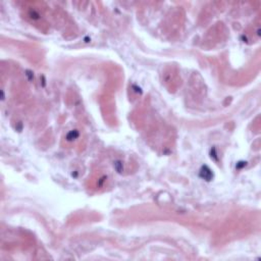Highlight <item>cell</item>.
I'll use <instances>...</instances> for the list:
<instances>
[{"mask_svg": "<svg viewBox=\"0 0 261 261\" xmlns=\"http://www.w3.org/2000/svg\"><path fill=\"white\" fill-rule=\"evenodd\" d=\"M200 176L206 180H210L212 178V176H213V174H212L211 170L209 169L208 166H203L201 168V171H200Z\"/></svg>", "mask_w": 261, "mask_h": 261, "instance_id": "6da1fadb", "label": "cell"}, {"mask_svg": "<svg viewBox=\"0 0 261 261\" xmlns=\"http://www.w3.org/2000/svg\"><path fill=\"white\" fill-rule=\"evenodd\" d=\"M78 136H79V134H78V132L77 130H73V132H71V133L69 134V135H67V140H69V141H71V140H74V139H76V138L78 137Z\"/></svg>", "mask_w": 261, "mask_h": 261, "instance_id": "7a4b0ae2", "label": "cell"}]
</instances>
